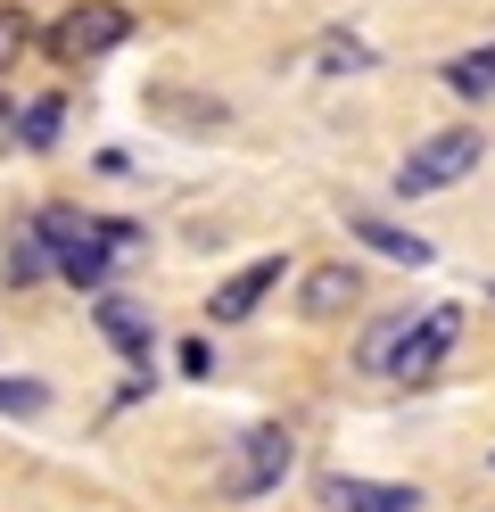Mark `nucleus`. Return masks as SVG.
<instances>
[{
  "label": "nucleus",
  "instance_id": "nucleus-1",
  "mask_svg": "<svg viewBox=\"0 0 495 512\" xmlns=\"http://www.w3.org/2000/svg\"><path fill=\"white\" fill-rule=\"evenodd\" d=\"M33 232H42V248H50V273H58L75 298H108V281H116V248L99 240V215L50 199V207H33Z\"/></svg>",
  "mask_w": 495,
  "mask_h": 512
},
{
  "label": "nucleus",
  "instance_id": "nucleus-2",
  "mask_svg": "<svg viewBox=\"0 0 495 512\" xmlns=\"http://www.w3.org/2000/svg\"><path fill=\"white\" fill-rule=\"evenodd\" d=\"M487 133L479 124H446V133H429L405 166H396V199H429V190H454V182H471L487 166Z\"/></svg>",
  "mask_w": 495,
  "mask_h": 512
},
{
  "label": "nucleus",
  "instance_id": "nucleus-3",
  "mask_svg": "<svg viewBox=\"0 0 495 512\" xmlns=\"http://www.w3.org/2000/svg\"><path fill=\"white\" fill-rule=\"evenodd\" d=\"M132 25H141V17H132L124 0H75L66 17L42 25V50L58 58V67H91V58H108V50L132 42Z\"/></svg>",
  "mask_w": 495,
  "mask_h": 512
},
{
  "label": "nucleus",
  "instance_id": "nucleus-4",
  "mask_svg": "<svg viewBox=\"0 0 495 512\" xmlns=\"http://www.w3.org/2000/svg\"><path fill=\"white\" fill-rule=\"evenodd\" d=\"M289 471H297V438H289L281 422H256V430H240V438H231L223 496H231V504H256V496H273Z\"/></svg>",
  "mask_w": 495,
  "mask_h": 512
},
{
  "label": "nucleus",
  "instance_id": "nucleus-5",
  "mask_svg": "<svg viewBox=\"0 0 495 512\" xmlns=\"http://www.w3.org/2000/svg\"><path fill=\"white\" fill-rule=\"evenodd\" d=\"M454 347H462V306H421V314H413V331H405V347H396V364H388V380L421 389V380L438 372Z\"/></svg>",
  "mask_w": 495,
  "mask_h": 512
},
{
  "label": "nucleus",
  "instance_id": "nucleus-6",
  "mask_svg": "<svg viewBox=\"0 0 495 512\" xmlns=\"http://www.w3.org/2000/svg\"><path fill=\"white\" fill-rule=\"evenodd\" d=\"M281 281H289V256H256V265H240V273H231L223 290L207 298V323H248V314L273 298Z\"/></svg>",
  "mask_w": 495,
  "mask_h": 512
},
{
  "label": "nucleus",
  "instance_id": "nucleus-7",
  "mask_svg": "<svg viewBox=\"0 0 495 512\" xmlns=\"http://www.w3.org/2000/svg\"><path fill=\"white\" fill-rule=\"evenodd\" d=\"M363 265H314L306 281H297V314H306V323H339V314H355L363 306Z\"/></svg>",
  "mask_w": 495,
  "mask_h": 512
},
{
  "label": "nucleus",
  "instance_id": "nucleus-8",
  "mask_svg": "<svg viewBox=\"0 0 495 512\" xmlns=\"http://www.w3.org/2000/svg\"><path fill=\"white\" fill-rule=\"evenodd\" d=\"M91 323H99V339L116 347L124 364H149V347H157V323H149V306L141 298H91Z\"/></svg>",
  "mask_w": 495,
  "mask_h": 512
},
{
  "label": "nucleus",
  "instance_id": "nucleus-9",
  "mask_svg": "<svg viewBox=\"0 0 495 512\" xmlns=\"http://www.w3.org/2000/svg\"><path fill=\"white\" fill-rule=\"evenodd\" d=\"M347 232L372 248V256H388V265H405V273H421V265H438V248H429L421 232H405L396 215H372V207H355L347 215Z\"/></svg>",
  "mask_w": 495,
  "mask_h": 512
},
{
  "label": "nucleus",
  "instance_id": "nucleus-10",
  "mask_svg": "<svg viewBox=\"0 0 495 512\" xmlns=\"http://www.w3.org/2000/svg\"><path fill=\"white\" fill-rule=\"evenodd\" d=\"M322 512H421V488H388V479H322Z\"/></svg>",
  "mask_w": 495,
  "mask_h": 512
},
{
  "label": "nucleus",
  "instance_id": "nucleus-11",
  "mask_svg": "<svg viewBox=\"0 0 495 512\" xmlns=\"http://www.w3.org/2000/svg\"><path fill=\"white\" fill-rule=\"evenodd\" d=\"M42 273H50V248H42V232H33V215H25V223L0 232V281H9V290H42Z\"/></svg>",
  "mask_w": 495,
  "mask_h": 512
},
{
  "label": "nucleus",
  "instance_id": "nucleus-12",
  "mask_svg": "<svg viewBox=\"0 0 495 512\" xmlns=\"http://www.w3.org/2000/svg\"><path fill=\"white\" fill-rule=\"evenodd\" d=\"M405 331H413V306L380 314V323L355 339V372H388V364H396V347H405Z\"/></svg>",
  "mask_w": 495,
  "mask_h": 512
},
{
  "label": "nucleus",
  "instance_id": "nucleus-13",
  "mask_svg": "<svg viewBox=\"0 0 495 512\" xmlns=\"http://www.w3.org/2000/svg\"><path fill=\"white\" fill-rule=\"evenodd\" d=\"M149 116H165V124H182V133H215V124H223L231 108H223V100H182L174 83H157V91H149Z\"/></svg>",
  "mask_w": 495,
  "mask_h": 512
},
{
  "label": "nucleus",
  "instance_id": "nucleus-14",
  "mask_svg": "<svg viewBox=\"0 0 495 512\" xmlns=\"http://www.w3.org/2000/svg\"><path fill=\"white\" fill-rule=\"evenodd\" d=\"M438 83L454 91V100H487V91H495V42H479V50L446 58V67H438Z\"/></svg>",
  "mask_w": 495,
  "mask_h": 512
},
{
  "label": "nucleus",
  "instance_id": "nucleus-15",
  "mask_svg": "<svg viewBox=\"0 0 495 512\" xmlns=\"http://www.w3.org/2000/svg\"><path fill=\"white\" fill-rule=\"evenodd\" d=\"M58 124H66V91H42V100H25L17 149H25V157H50V149H58Z\"/></svg>",
  "mask_w": 495,
  "mask_h": 512
},
{
  "label": "nucleus",
  "instance_id": "nucleus-16",
  "mask_svg": "<svg viewBox=\"0 0 495 512\" xmlns=\"http://www.w3.org/2000/svg\"><path fill=\"white\" fill-rule=\"evenodd\" d=\"M42 42V25H33V9H17V0H0V75H17V58Z\"/></svg>",
  "mask_w": 495,
  "mask_h": 512
},
{
  "label": "nucleus",
  "instance_id": "nucleus-17",
  "mask_svg": "<svg viewBox=\"0 0 495 512\" xmlns=\"http://www.w3.org/2000/svg\"><path fill=\"white\" fill-rule=\"evenodd\" d=\"M363 67H372V42H355V34H322L314 75H363Z\"/></svg>",
  "mask_w": 495,
  "mask_h": 512
},
{
  "label": "nucleus",
  "instance_id": "nucleus-18",
  "mask_svg": "<svg viewBox=\"0 0 495 512\" xmlns=\"http://www.w3.org/2000/svg\"><path fill=\"white\" fill-rule=\"evenodd\" d=\"M0 413H9V422H33V413H50V380H17V372H0Z\"/></svg>",
  "mask_w": 495,
  "mask_h": 512
},
{
  "label": "nucleus",
  "instance_id": "nucleus-19",
  "mask_svg": "<svg viewBox=\"0 0 495 512\" xmlns=\"http://www.w3.org/2000/svg\"><path fill=\"white\" fill-rule=\"evenodd\" d=\"M99 240H108L116 256H141L149 248V232H141V223H124V215H99Z\"/></svg>",
  "mask_w": 495,
  "mask_h": 512
},
{
  "label": "nucleus",
  "instance_id": "nucleus-20",
  "mask_svg": "<svg viewBox=\"0 0 495 512\" xmlns=\"http://www.w3.org/2000/svg\"><path fill=\"white\" fill-rule=\"evenodd\" d=\"M17 124H25V108H17V91H0V157L17 149Z\"/></svg>",
  "mask_w": 495,
  "mask_h": 512
},
{
  "label": "nucleus",
  "instance_id": "nucleus-21",
  "mask_svg": "<svg viewBox=\"0 0 495 512\" xmlns=\"http://www.w3.org/2000/svg\"><path fill=\"white\" fill-rule=\"evenodd\" d=\"M182 372L207 380V372H215V347H207V339H182Z\"/></svg>",
  "mask_w": 495,
  "mask_h": 512
}]
</instances>
